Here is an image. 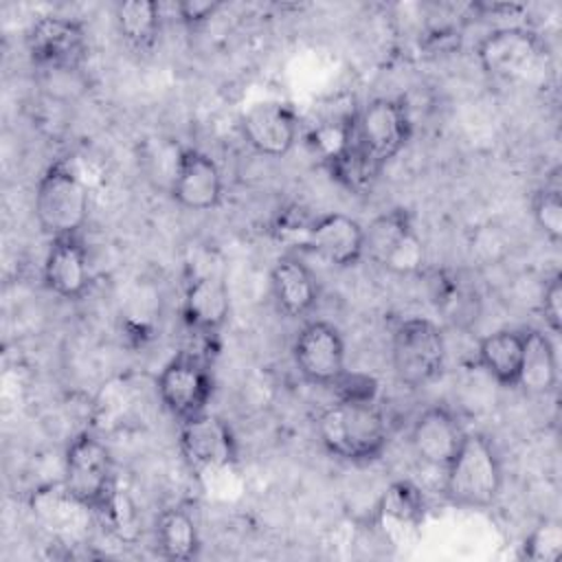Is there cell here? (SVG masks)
<instances>
[{"label": "cell", "mask_w": 562, "mask_h": 562, "mask_svg": "<svg viewBox=\"0 0 562 562\" xmlns=\"http://www.w3.org/2000/svg\"><path fill=\"white\" fill-rule=\"evenodd\" d=\"M323 448L340 461L364 465L382 457L389 430L375 402L336 400L316 419Z\"/></svg>", "instance_id": "6da1fadb"}, {"label": "cell", "mask_w": 562, "mask_h": 562, "mask_svg": "<svg viewBox=\"0 0 562 562\" xmlns=\"http://www.w3.org/2000/svg\"><path fill=\"white\" fill-rule=\"evenodd\" d=\"M503 490V463L494 441L483 432H465L457 454L443 468V496L459 507L485 509Z\"/></svg>", "instance_id": "7a4b0ae2"}, {"label": "cell", "mask_w": 562, "mask_h": 562, "mask_svg": "<svg viewBox=\"0 0 562 562\" xmlns=\"http://www.w3.org/2000/svg\"><path fill=\"white\" fill-rule=\"evenodd\" d=\"M411 132L413 123L406 105L400 99L378 97L351 116L349 145L380 178L382 169L406 147Z\"/></svg>", "instance_id": "3957f363"}, {"label": "cell", "mask_w": 562, "mask_h": 562, "mask_svg": "<svg viewBox=\"0 0 562 562\" xmlns=\"http://www.w3.org/2000/svg\"><path fill=\"white\" fill-rule=\"evenodd\" d=\"M66 492L90 512L105 514L116 501V474L110 448L90 430L75 435L64 454Z\"/></svg>", "instance_id": "277c9868"}, {"label": "cell", "mask_w": 562, "mask_h": 562, "mask_svg": "<svg viewBox=\"0 0 562 562\" xmlns=\"http://www.w3.org/2000/svg\"><path fill=\"white\" fill-rule=\"evenodd\" d=\"M33 209L40 228L50 235V239L81 235L88 222L90 193L72 167L57 160L40 176Z\"/></svg>", "instance_id": "5b68a950"}, {"label": "cell", "mask_w": 562, "mask_h": 562, "mask_svg": "<svg viewBox=\"0 0 562 562\" xmlns=\"http://www.w3.org/2000/svg\"><path fill=\"white\" fill-rule=\"evenodd\" d=\"M391 362L395 378L411 386H426L437 380L446 364V338L439 325L413 316L393 329Z\"/></svg>", "instance_id": "8992f818"}, {"label": "cell", "mask_w": 562, "mask_h": 562, "mask_svg": "<svg viewBox=\"0 0 562 562\" xmlns=\"http://www.w3.org/2000/svg\"><path fill=\"white\" fill-rule=\"evenodd\" d=\"M213 389L215 382L209 362L189 349L178 351L156 380L160 404L178 424L206 413Z\"/></svg>", "instance_id": "52a82bcc"}, {"label": "cell", "mask_w": 562, "mask_h": 562, "mask_svg": "<svg viewBox=\"0 0 562 562\" xmlns=\"http://www.w3.org/2000/svg\"><path fill=\"white\" fill-rule=\"evenodd\" d=\"M481 68L501 81H525L547 61L542 37L525 26H501L476 44Z\"/></svg>", "instance_id": "ba28073f"}, {"label": "cell", "mask_w": 562, "mask_h": 562, "mask_svg": "<svg viewBox=\"0 0 562 562\" xmlns=\"http://www.w3.org/2000/svg\"><path fill=\"white\" fill-rule=\"evenodd\" d=\"M364 255L395 274H413L424 263V244L408 209L395 206L364 228Z\"/></svg>", "instance_id": "9c48e42d"}, {"label": "cell", "mask_w": 562, "mask_h": 562, "mask_svg": "<svg viewBox=\"0 0 562 562\" xmlns=\"http://www.w3.org/2000/svg\"><path fill=\"white\" fill-rule=\"evenodd\" d=\"M26 48L44 70L75 72L88 59V35L81 22L64 15H42L26 33Z\"/></svg>", "instance_id": "30bf717a"}, {"label": "cell", "mask_w": 562, "mask_h": 562, "mask_svg": "<svg viewBox=\"0 0 562 562\" xmlns=\"http://www.w3.org/2000/svg\"><path fill=\"white\" fill-rule=\"evenodd\" d=\"M292 356L299 373L316 386L331 384L347 371L345 340L336 325L327 321L305 323L292 345Z\"/></svg>", "instance_id": "8fae6325"}, {"label": "cell", "mask_w": 562, "mask_h": 562, "mask_svg": "<svg viewBox=\"0 0 562 562\" xmlns=\"http://www.w3.org/2000/svg\"><path fill=\"white\" fill-rule=\"evenodd\" d=\"M178 443L184 461L198 472L228 468L237 461V439L231 426L209 411L180 424Z\"/></svg>", "instance_id": "7c38bea8"}, {"label": "cell", "mask_w": 562, "mask_h": 562, "mask_svg": "<svg viewBox=\"0 0 562 562\" xmlns=\"http://www.w3.org/2000/svg\"><path fill=\"white\" fill-rule=\"evenodd\" d=\"M303 246L336 268H351L364 257V226L345 213H325L305 226Z\"/></svg>", "instance_id": "4fadbf2b"}, {"label": "cell", "mask_w": 562, "mask_h": 562, "mask_svg": "<svg viewBox=\"0 0 562 562\" xmlns=\"http://www.w3.org/2000/svg\"><path fill=\"white\" fill-rule=\"evenodd\" d=\"M241 134L246 143L261 156H285L299 136V121L290 105L279 101H263L250 105L241 114Z\"/></svg>", "instance_id": "5bb4252c"}, {"label": "cell", "mask_w": 562, "mask_h": 562, "mask_svg": "<svg viewBox=\"0 0 562 562\" xmlns=\"http://www.w3.org/2000/svg\"><path fill=\"white\" fill-rule=\"evenodd\" d=\"M465 432L450 408L428 406L413 422L408 441L419 461L443 470L457 454Z\"/></svg>", "instance_id": "9a60e30c"}, {"label": "cell", "mask_w": 562, "mask_h": 562, "mask_svg": "<svg viewBox=\"0 0 562 562\" xmlns=\"http://www.w3.org/2000/svg\"><path fill=\"white\" fill-rule=\"evenodd\" d=\"M222 171L215 160L193 147L182 149L171 182V198L189 211H211L222 202Z\"/></svg>", "instance_id": "2e32d148"}, {"label": "cell", "mask_w": 562, "mask_h": 562, "mask_svg": "<svg viewBox=\"0 0 562 562\" xmlns=\"http://www.w3.org/2000/svg\"><path fill=\"white\" fill-rule=\"evenodd\" d=\"M44 283L53 294L68 301H77L88 292L92 270L81 235H61L50 239L44 259Z\"/></svg>", "instance_id": "e0dca14e"}, {"label": "cell", "mask_w": 562, "mask_h": 562, "mask_svg": "<svg viewBox=\"0 0 562 562\" xmlns=\"http://www.w3.org/2000/svg\"><path fill=\"white\" fill-rule=\"evenodd\" d=\"M231 296L226 283L215 274H202L189 281L182 299V316L189 329L202 336H215L228 321Z\"/></svg>", "instance_id": "ac0fdd59"}, {"label": "cell", "mask_w": 562, "mask_h": 562, "mask_svg": "<svg viewBox=\"0 0 562 562\" xmlns=\"http://www.w3.org/2000/svg\"><path fill=\"white\" fill-rule=\"evenodd\" d=\"M270 290L277 307L299 318L314 310L318 301V281L314 272L294 255H281L270 270Z\"/></svg>", "instance_id": "d6986e66"}, {"label": "cell", "mask_w": 562, "mask_h": 562, "mask_svg": "<svg viewBox=\"0 0 562 562\" xmlns=\"http://www.w3.org/2000/svg\"><path fill=\"white\" fill-rule=\"evenodd\" d=\"M375 518L391 538L395 533H415L426 518V498L413 481H393L378 498Z\"/></svg>", "instance_id": "ffe728a7"}, {"label": "cell", "mask_w": 562, "mask_h": 562, "mask_svg": "<svg viewBox=\"0 0 562 562\" xmlns=\"http://www.w3.org/2000/svg\"><path fill=\"white\" fill-rule=\"evenodd\" d=\"M525 353V331L496 329L479 340L476 360L481 369L501 386H518Z\"/></svg>", "instance_id": "44dd1931"}, {"label": "cell", "mask_w": 562, "mask_h": 562, "mask_svg": "<svg viewBox=\"0 0 562 562\" xmlns=\"http://www.w3.org/2000/svg\"><path fill=\"white\" fill-rule=\"evenodd\" d=\"M518 386L531 395H547L558 386V358L544 331H525V353Z\"/></svg>", "instance_id": "7402d4cb"}, {"label": "cell", "mask_w": 562, "mask_h": 562, "mask_svg": "<svg viewBox=\"0 0 562 562\" xmlns=\"http://www.w3.org/2000/svg\"><path fill=\"white\" fill-rule=\"evenodd\" d=\"M156 551L165 560L187 562L200 553V533L187 509H165L156 520Z\"/></svg>", "instance_id": "603a6c76"}, {"label": "cell", "mask_w": 562, "mask_h": 562, "mask_svg": "<svg viewBox=\"0 0 562 562\" xmlns=\"http://www.w3.org/2000/svg\"><path fill=\"white\" fill-rule=\"evenodd\" d=\"M116 29L127 46L145 50L154 46L160 31V7L151 0L119 2L114 11Z\"/></svg>", "instance_id": "cb8c5ba5"}, {"label": "cell", "mask_w": 562, "mask_h": 562, "mask_svg": "<svg viewBox=\"0 0 562 562\" xmlns=\"http://www.w3.org/2000/svg\"><path fill=\"white\" fill-rule=\"evenodd\" d=\"M562 553V525L558 520L538 522L525 538L520 558L533 562H553Z\"/></svg>", "instance_id": "d4e9b609"}, {"label": "cell", "mask_w": 562, "mask_h": 562, "mask_svg": "<svg viewBox=\"0 0 562 562\" xmlns=\"http://www.w3.org/2000/svg\"><path fill=\"white\" fill-rule=\"evenodd\" d=\"M531 215L547 239L553 244L562 239V200L558 187H542L533 193Z\"/></svg>", "instance_id": "484cf974"}, {"label": "cell", "mask_w": 562, "mask_h": 562, "mask_svg": "<svg viewBox=\"0 0 562 562\" xmlns=\"http://www.w3.org/2000/svg\"><path fill=\"white\" fill-rule=\"evenodd\" d=\"M331 391L336 393V400H345V402H375L378 382H375V378H371L367 373L345 371L331 384Z\"/></svg>", "instance_id": "4316f807"}, {"label": "cell", "mask_w": 562, "mask_h": 562, "mask_svg": "<svg viewBox=\"0 0 562 562\" xmlns=\"http://www.w3.org/2000/svg\"><path fill=\"white\" fill-rule=\"evenodd\" d=\"M540 310H542V318H544L547 327L553 334H560V329H562V281H560V274H553L547 281Z\"/></svg>", "instance_id": "83f0119b"}, {"label": "cell", "mask_w": 562, "mask_h": 562, "mask_svg": "<svg viewBox=\"0 0 562 562\" xmlns=\"http://www.w3.org/2000/svg\"><path fill=\"white\" fill-rule=\"evenodd\" d=\"M220 7H222V2H217V0H184V2L176 4V11L187 26H198V24L211 20L220 11Z\"/></svg>", "instance_id": "f1b7e54d"}]
</instances>
